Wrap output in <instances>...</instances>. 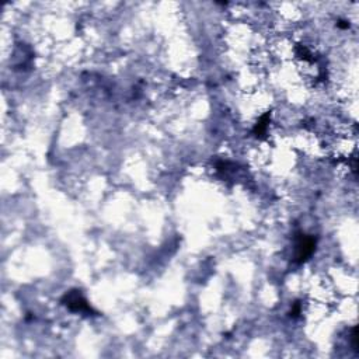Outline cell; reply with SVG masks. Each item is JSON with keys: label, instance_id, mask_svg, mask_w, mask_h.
Here are the masks:
<instances>
[{"label": "cell", "instance_id": "cell-1", "mask_svg": "<svg viewBox=\"0 0 359 359\" xmlns=\"http://www.w3.org/2000/svg\"><path fill=\"white\" fill-rule=\"evenodd\" d=\"M314 240L313 239H309V237H302V240L297 243V258L300 261L306 260L310 254L313 253L314 250Z\"/></svg>", "mask_w": 359, "mask_h": 359}, {"label": "cell", "instance_id": "cell-2", "mask_svg": "<svg viewBox=\"0 0 359 359\" xmlns=\"http://www.w3.org/2000/svg\"><path fill=\"white\" fill-rule=\"evenodd\" d=\"M66 299H67V306L70 307L72 310H74V312L89 310L86 300L79 293H70L69 296H66Z\"/></svg>", "mask_w": 359, "mask_h": 359}]
</instances>
